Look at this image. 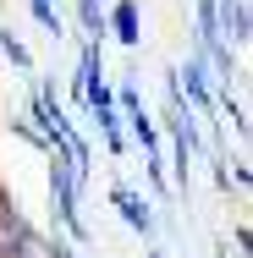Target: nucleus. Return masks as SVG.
Wrapping results in <instances>:
<instances>
[{
  "label": "nucleus",
  "instance_id": "1",
  "mask_svg": "<svg viewBox=\"0 0 253 258\" xmlns=\"http://www.w3.org/2000/svg\"><path fill=\"white\" fill-rule=\"evenodd\" d=\"M77 99L94 110V121H99L105 143H110V154H127V138H121V110H116V94L105 88V55H99V39L83 50L77 60Z\"/></svg>",
  "mask_w": 253,
  "mask_h": 258
},
{
  "label": "nucleus",
  "instance_id": "5",
  "mask_svg": "<svg viewBox=\"0 0 253 258\" xmlns=\"http://www.w3.org/2000/svg\"><path fill=\"white\" fill-rule=\"evenodd\" d=\"M105 33H116L127 50H138L143 44V11H138V0H116L105 11Z\"/></svg>",
  "mask_w": 253,
  "mask_h": 258
},
{
  "label": "nucleus",
  "instance_id": "2",
  "mask_svg": "<svg viewBox=\"0 0 253 258\" xmlns=\"http://www.w3.org/2000/svg\"><path fill=\"white\" fill-rule=\"evenodd\" d=\"M116 110L132 121V143L143 149V165H149V176L165 187V149H160V132H154L149 110H143V94H138L132 83H121V94H116Z\"/></svg>",
  "mask_w": 253,
  "mask_h": 258
},
{
  "label": "nucleus",
  "instance_id": "8",
  "mask_svg": "<svg viewBox=\"0 0 253 258\" xmlns=\"http://www.w3.org/2000/svg\"><path fill=\"white\" fill-rule=\"evenodd\" d=\"M0 50L11 55V66H17V72H33V55H28V44H22L11 28H0Z\"/></svg>",
  "mask_w": 253,
  "mask_h": 258
},
{
  "label": "nucleus",
  "instance_id": "4",
  "mask_svg": "<svg viewBox=\"0 0 253 258\" xmlns=\"http://www.w3.org/2000/svg\"><path fill=\"white\" fill-rule=\"evenodd\" d=\"M176 77H187V83H182L187 110H193V115H209V110H215V83H220V77H209V60H204V55H187V72H176Z\"/></svg>",
  "mask_w": 253,
  "mask_h": 258
},
{
  "label": "nucleus",
  "instance_id": "9",
  "mask_svg": "<svg viewBox=\"0 0 253 258\" xmlns=\"http://www.w3.org/2000/svg\"><path fill=\"white\" fill-rule=\"evenodd\" d=\"M28 11H33V22H39L50 39H61V11H55V0H28Z\"/></svg>",
  "mask_w": 253,
  "mask_h": 258
},
{
  "label": "nucleus",
  "instance_id": "10",
  "mask_svg": "<svg viewBox=\"0 0 253 258\" xmlns=\"http://www.w3.org/2000/svg\"><path fill=\"white\" fill-rule=\"evenodd\" d=\"M149 258H165V253H149Z\"/></svg>",
  "mask_w": 253,
  "mask_h": 258
},
{
  "label": "nucleus",
  "instance_id": "3",
  "mask_svg": "<svg viewBox=\"0 0 253 258\" xmlns=\"http://www.w3.org/2000/svg\"><path fill=\"white\" fill-rule=\"evenodd\" d=\"M50 204H55V220L66 225V236L72 242H83L88 231H83V214H77V176H72V159L61 154V149H50Z\"/></svg>",
  "mask_w": 253,
  "mask_h": 258
},
{
  "label": "nucleus",
  "instance_id": "6",
  "mask_svg": "<svg viewBox=\"0 0 253 258\" xmlns=\"http://www.w3.org/2000/svg\"><path fill=\"white\" fill-rule=\"evenodd\" d=\"M110 204L121 209V220L138 231V236H154V204H143V192H132V187H110Z\"/></svg>",
  "mask_w": 253,
  "mask_h": 258
},
{
  "label": "nucleus",
  "instance_id": "7",
  "mask_svg": "<svg viewBox=\"0 0 253 258\" xmlns=\"http://www.w3.org/2000/svg\"><path fill=\"white\" fill-rule=\"evenodd\" d=\"M215 17H220V39H231V44H248V33H253L248 0H215Z\"/></svg>",
  "mask_w": 253,
  "mask_h": 258
}]
</instances>
